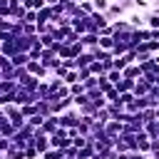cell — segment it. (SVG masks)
Returning <instances> with one entry per match:
<instances>
[{
	"label": "cell",
	"mask_w": 159,
	"mask_h": 159,
	"mask_svg": "<svg viewBox=\"0 0 159 159\" xmlns=\"http://www.w3.org/2000/svg\"><path fill=\"white\" fill-rule=\"evenodd\" d=\"M109 2H112V0H92V5H94V10H97V12H107Z\"/></svg>",
	"instance_id": "27"
},
{
	"label": "cell",
	"mask_w": 159,
	"mask_h": 159,
	"mask_svg": "<svg viewBox=\"0 0 159 159\" xmlns=\"http://www.w3.org/2000/svg\"><path fill=\"white\" fill-rule=\"evenodd\" d=\"M47 137L50 134H55L57 129H60V122H57V114H50V117H45V122H42V127H40Z\"/></svg>",
	"instance_id": "6"
},
{
	"label": "cell",
	"mask_w": 159,
	"mask_h": 159,
	"mask_svg": "<svg viewBox=\"0 0 159 159\" xmlns=\"http://www.w3.org/2000/svg\"><path fill=\"white\" fill-rule=\"evenodd\" d=\"M32 147H35L40 154H45L47 149H52V147H50V137H47L40 127H37V132H35V144H32Z\"/></svg>",
	"instance_id": "4"
},
{
	"label": "cell",
	"mask_w": 159,
	"mask_h": 159,
	"mask_svg": "<svg viewBox=\"0 0 159 159\" xmlns=\"http://www.w3.org/2000/svg\"><path fill=\"white\" fill-rule=\"evenodd\" d=\"M10 62H12L15 67H27V62H30V55H27V52H17L15 57H10Z\"/></svg>",
	"instance_id": "16"
},
{
	"label": "cell",
	"mask_w": 159,
	"mask_h": 159,
	"mask_svg": "<svg viewBox=\"0 0 159 159\" xmlns=\"http://www.w3.org/2000/svg\"><path fill=\"white\" fill-rule=\"evenodd\" d=\"M40 62H42L47 70H52V67H57V65H60V57H57V52H55L52 47H45V50H42V55H40Z\"/></svg>",
	"instance_id": "3"
},
{
	"label": "cell",
	"mask_w": 159,
	"mask_h": 159,
	"mask_svg": "<svg viewBox=\"0 0 159 159\" xmlns=\"http://www.w3.org/2000/svg\"><path fill=\"white\" fill-rule=\"evenodd\" d=\"M157 42H159V40H157Z\"/></svg>",
	"instance_id": "41"
},
{
	"label": "cell",
	"mask_w": 159,
	"mask_h": 159,
	"mask_svg": "<svg viewBox=\"0 0 159 159\" xmlns=\"http://www.w3.org/2000/svg\"><path fill=\"white\" fill-rule=\"evenodd\" d=\"M154 157H157V159H159V152H154Z\"/></svg>",
	"instance_id": "38"
},
{
	"label": "cell",
	"mask_w": 159,
	"mask_h": 159,
	"mask_svg": "<svg viewBox=\"0 0 159 159\" xmlns=\"http://www.w3.org/2000/svg\"><path fill=\"white\" fill-rule=\"evenodd\" d=\"M127 22H129L132 30H142V27H147V25H144V15H139V10L129 12V15H127Z\"/></svg>",
	"instance_id": "8"
},
{
	"label": "cell",
	"mask_w": 159,
	"mask_h": 159,
	"mask_svg": "<svg viewBox=\"0 0 159 159\" xmlns=\"http://www.w3.org/2000/svg\"><path fill=\"white\" fill-rule=\"evenodd\" d=\"M37 37H27V35H17L15 42H17V52H30V47L35 45Z\"/></svg>",
	"instance_id": "10"
},
{
	"label": "cell",
	"mask_w": 159,
	"mask_h": 159,
	"mask_svg": "<svg viewBox=\"0 0 159 159\" xmlns=\"http://www.w3.org/2000/svg\"><path fill=\"white\" fill-rule=\"evenodd\" d=\"M144 159H157V157H154V154H147V157H144Z\"/></svg>",
	"instance_id": "35"
},
{
	"label": "cell",
	"mask_w": 159,
	"mask_h": 159,
	"mask_svg": "<svg viewBox=\"0 0 159 159\" xmlns=\"http://www.w3.org/2000/svg\"><path fill=\"white\" fill-rule=\"evenodd\" d=\"M80 42H82L84 50H94V47L99 45V35H97V32H87V35L80 37Z\"/></svg>",
	"instance_id": "9"
},
{
	"label": "cell",
	"mask_w": 159,
	"mask_h": 159,
	"mask_svg": "<svg viewBox=\"0 0 159 159\" xmlns=\"http://www.w3.org/2000/svg\"><path fill=\"white\" fill-rule=\"evenodd\" d=\"M20 2H27V0H20Z\"/></svg>",
	"instance_id": "40"
},
{
	"label": "cell",
	"mask_w": 159,
	"mask_h": 159,
	"mask_svg": "<svg viewBox=\"0 0 159 159\" xmlns=\"http://www.w3.org/2000/svg\"><path fill=\"white\" fill-rule=\"evenodd\" d=\"M22 22H32V25H37V10H27L25 17H22Z\"/></svg>",
	"instance_id": "29"
},
{
	"label": "cell",
	"mask_w": 159,
	"mask_h": 159,
	"mask_svg": "<svg viewBox=\"0 0 159 159\" xmlns=\"http://www.w3.org/2000/svg\"><path fill=\"white\" fill-rule=\"evenodd\" d=\"M0 55H5V57H15V55H17V42H15V37L0 45Z\"/></svg>",
	"instance_id": "14"
},
{
	"label": "cell",
	"mask_w": 159,
	"mask_h": 159,
	"mask_svg": "<svg viewBox=\"0 0 159 159\" xmlns=\"http://www.w3.org/2000/svg\"><path fill=\"white\" fill-rule=\"evenodd\" d=\"M42 122H45V117H42V114H35V117H30V119H27V124H32V127H42Z\"/></svg>",
	"instance_id": "30"
},
{
	"label": "cell",
	"mask_w": 159,
	"mask_h": 159,
	"mask_svg": "<svg viewBox=\"0 0 159 159\" xmlns=\"http://www.w3.org/2000/svg\"><path fill=\"white\" fill-rule=\"evenodd\" d=\"M92 157H94V147H92V144L77 149V159H92Z\"/></svg>",
	"instance_id": "18"
},
{
	"label": "cell",
	"mask_w": 159,
	"mask_h": 159,
	"mask_svg": "<svg viewBox=\"0 0 159 159\" xmlns=\"http://www.w3.org/2000/svg\"><path fill=\"white\" fill-rule=\"evenodd\" d=\"M62 152H65V157H67V159H77V147H75V144H72V147H67V149H62Z\"/></svg>",
	"instance_id": "31"
},
{
	"label": "cell",
	"mask_w": 159,
	"mask_h": 159,
	"mask_svg": "<svg viewBox=\"0 0 159 159\" xmlns=\"http://www.w3.org/2000/svg\"><path fill=\"white\" fill-rule=\"evenodd\" d=\"M107 20L109 22H114V20H124V15H127V10H124V5L122 2H109V7H107Z\"/></svg>",
	"instance_id": "2"
},
{
	"label": "cell",
	"mask_w": 159,
	"mask_h": 159,
	"mask_svg": "<svg viewBox=\"0 0 159 159\" xmlns=\"http://www.w3.org/2000/svg\"><path fill=\"white\" fill-rule=\"evenodd\" d=\"M45 2H47V5H50V7H52V5H57V2H60V0H45Z\"/></svg>",
	"instance_id": "33"
},
{
	"label": "cell",
	"mask_w": 159,
	"mask_h": 159,
	"mask_svg": "<svg viewBox=\"0 0 159 159\" xmlns=\"http://www.w3.org/2000/svg\"><path fill=\"white\" fill-rule=\"evenodd\" d=\"M80 112H77V107H72V109H67V112H62V114H57V122H60V127L62 129H72V127H77L80 124Z\"/></svg>",
	"instance_id": "1"
},
{
	"label": "cell",
	"mask_w": 159,
	"mask_h": 159,
	"mask_svg": "<svg viewBox=\"0 0 159 159\" xmlns=\"http://www.w3.org/2000/svg\"><path fill=\"white\" fill-rule=\"evenodd\" d=\"M70 25H72V30H75V32H77L80 37L89 32V17H84V15H77V17H75V20L70 22Z\"/></svg>",
	"instance_id": "5"
},
{
	"label": "cell",
	"mask_w": 159,
	"mask_h": 159,
	"mask_svg": "<svg viewBox=\"0 0 159 159\" xmlns=\"http://www.w3.org/2000/svg\"><path fill=\"white\" fill-rule=\"evenodd\" d=\"M72 2H77V5H80V2H84V0H72Z\"/></svg>",
	"instance_id": "36"
},
{
	"label": "cell",
	"mask_w": 159,
	"mask_h": 159,
	"mask_svg": "<svg viewBox=\"0 0 159 159\" xmlns=\"http://www.w3.org/2000/svg\"><path fill=\"white\" fill-rule=\"evenodd\" d=\"M122 77H124V80H134V82H137V80L142 77V67H139L137 62H132V65H127V67L122 70Z\"/></svg>",
	"instance_id": "7"
},
{
	"label": "cell",
	"mask_w": 159,
	"mask_h": 159,
	"mask_svg": "<svg viewBox=\"0 0 159 159\" xmlns=\"http://www.w3.org/2000/svg\"><path fill=\"white\" fill-rule=\"evenodd\" d=\"M147 2H149V0H147Z\"/></svg>",
	"instance_id": "42"
},
{
	"label": "cell",
	"mask_w": 159,
	"mask_h": 159,
	"mask_svg": "<svg viewBox=\"0 0 159 159\" xmlns=\"http://www.w3.org/2000/svg\"><path fill=\"white\" fill-rule=\"evenodd\" d=\"M62 82H65V84H75V82H80V70H70V72L65 75Z\"/></svg>",
	"instance_id": "22"
},
{
	"label": "cell",
	"mask_w": 159,
	"mask_h": 159,
	"mask_svg": "<svg viewBox=\"0 0 159 159\" xmlns=\"http://www.w3.org/2000/svg\"><path fill=\"white\" fill-rule=\"evenodd\" d=\"M117 89H119V94H124V92H132L134 89V80H122L119 84H114Z\"/></svg>",
	"instance_id": "20"
},
{
	"label": "cell",
	"mask_w": 159,
	"mask_h": 159,
	"mask_svg": "<svg viewBox=\"0 0 159 159\" xmlns=\"http://www.w3.org/2000/svg\"><path fill=\"white\" fill-rule=\"evenodd\" d=\"M107 77H109V82H112V84H119V82L124 80L119 70H109V72H107Z\"/></svg>",
	"instance_id": "26"
},
{
	"label": "cell",
	"mask_w": 159,
	"mask_h": 159,
	"mask_svg": "<svg viewBox=\"0 0 159 159\" xmlns=\"http://www.w3.org/2000/svg\"><path fill=\"white\" fill-rule=\"evenodd\" d=\"M127 65H132V62H129V60H127L124 55H122V57H114V70H119V72H122V70H124Z\"/></svg>",
	"instance_id": "28"
},
{
	"label": "cell",
	"mask_w": 159,
	"mask_h": 159,
	"mask_svg": "<svg viewBox=\"0 0 159 159\" xmlns=\"http://www.w3.org/2000/svg\"><path fill=\"white\" fill-rule=\"evenodd\" d=\"M144 25H147V27H149V30H159V15H157V12H152V10H149V12H147V15H144Z\"/></svg>",
	"instance_id": "15"
},
{
	"label": "cell",
	"mask_w": 159,
	"mask_h": 159,
	"mask_svg": "<svg viewBox=\"0 0 159 159\" xmlns=\"http://www.w3.org/2000/svg\"><path fill=\"white\" fill-rule=\"evenodd\" d=\"M77 60V70H84V67H89L92 62H94V52L92 50H84L80 57H75Z\"/></svg>",
	"instance_id": "13"
},
{
	"label": "cell",
	"mask_w": 159,
	"mask_h": 159,
	"mask_svg": "<svg viewBox=\"0 0 159 159\" xmlns=\"http://www.w3.org/2000/svg\"><path fill=\"white\" fill-rule=\"evenodd\" d=\"M104 99H107V104H112V102H119V89L112 84L109 89H104Z\"/></svg>",
	"instance_id": "17"
},
{
	"label": "cell",
	"mask_w": 159,
	"mask_h": 159,
	"mask_svg": "<svg viewBox=\"0 0 159 159\" xmlns=\"http://www.w3.org/2000/svg\"><path fill=\"white\" fill-rule=\"evenodd\" d=\"M122 129H124V124H122L119 119H109V122L104 124V132H107V137H119V134H122Z\"/></svg>",
	"instance_id": "12"
},
{
	"label": "cell",
	"mask_w": 159,
	"mask_h": 159,
	"mask_svg": "<svg viewBox=\"0 0 159 159\" xmlns=\"http://www.w3.org/2000/svg\"><path fill=\"white\" fill-rule=\"evenodd\" d=\"M20 112H22V117H25V119H30V117H35V114H37V104H25V107H20Z\"/></svg>",
	"instance_id": "24"
},
{
	"label": "cell",
	"mask_w": 159,
	"mask_h": 159,
	"mask_svg": "<svg viewBox=\"0 0 159 159\" xmlns=\"http://www.w3.org/2000/svg\"><path fill=\"white\" fill-rule=\"evenodd\" d=\"M154 152H159V137L152 139V154H154Z\"/></svg>",
	"instance_id": "32"
},
{
	"label": "cell",
	"mask_w": 159,
	"mask_h": 159,
	"mask_svg": "<svg viewBox=\"0 0 159 159\" xmlns=\"http://www.w3.org/2000/svg\"><path fill=\"white\" fill-rule=\"evenodd\" d=\"M87 89H84V84L82 82H75V84H70V97H80V94H84Z\"/></svg>",
	"instance_id": "23"
},
{
	"label": "cell",
	"mask_w": 159,
	"mask_h": 159,
	"mask_svg": "<svg viewBox=\"0 0 159 159\" xmlns=\"http://www.w3.org/2000/svg\"><path fill=\"white\" fill-rule=\"evenodd\" d=\"M42 50H45V47L40 45V40H35V45H32V47H30V52H27V55H30V60H40Z\"/></svg>",
	"instance_id": "19"
},
{
	"label": "cell",
	"mask_w": 159,
	"mask_h": 159,
	"mask_svg": "<svg viewBox=\"0 0 159 159\" xmlns=\"http://www.w3.org/2000/svg\"><path fill=\"white\" fill-rule=\"evenodd\" d=\"M149 89H152V84H149L144 77H139V80L134 82V89H132V94H134V97H144V94H149Z\"/></svg>",
	"instance_id": "11"
},
{
	"label": "cell",
	"mask_w": 159,
	"mask_h": 159,
	"mask_svg": "<svg viewBox=\"0 0 159 159\" xmlns=\"http://www.w3.org/2000/svg\"><path fill=\"white\" fill-rule=\"evenodd\" d=\"M2 20H5V17H2V15H0V25H2Z\"/></svg>",
	"instance_id": "37"
},
{
	"label": "cell",
	"mask_w": 159,
	"mask_h": 159,
	"mask_svg": "<svg viewBox=\"0 0 159 159\" xmlns=\"http://www.w3.org/2000/svg\"><path fill=\"white\" fill-rule=\"evenodd\" d=\"M99 50H107V52H112V47H114V37H99V45H97Z\"/></svg>",
	"instance_id": "21"
},
{
	"label": "cell",
	"mask_w": 159,
	"mask_h": 159,
	"mask_svg": "<svg viewBox=\"0 0 159 159\" xmlns=\"http://www.w3.org/2000/svg\"><path fill=\"white\" fill-rule=\"evenodd\" d=\"M67 2H72V0H60V5H67Z\"/></svg>",
	"instance_id": "34"
},
{
	"label": "cell",
	"mask_w": 159,
	"mask_h": 159,
	"mask_svg": "<svg viewBox=\"0 0 159 159\" xmlns=\"http://www.w3.org/2000/svg\"><path fill=\"white\" fill-rule=\"evenodd\" d=\"M112 2H122V0H112Z\"/></svg>",
	"instance_id": "39"
},
{
	"label": "cell",
	"mask_w": 159,
	"mask_h": 159,
	"mask_svg": "<svg viewBox=\"0 0 159 159\" xmlns=\"http://www.w3.org/2000/svg\"><path fill=\"white\" fill-rule=\"evenodd\" d=\"M42 159H65V152L62 149H47L42 154Z\"/></svg>",
	"instance_id": "25"
}]
</instances>
